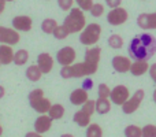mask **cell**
Listing matches in <instances>:
<instances>
[{
	"mask_svg": "<svg viewBox=\"0 0 156 137\" xmlns=\"http://www.w3.org/2000/svg\"><path fill=\"white\" fill-rule=\"evenodd\" d=\"M52 121H54V119H52L49 115H44V114H41V115L34 121V132L40 133V135L47 133L49 129H51Z\"/></svg>",
	"mask_w": 156,
	"mask_h": 137,
	"instance_id": "cell-15",
	"label": "cell"
},
{
	"mask_svg": "<svg viewBox=\"0 0 156 137\" xmlns=\"http://www.w3.org/2000/svg\"><path fill=\"white\" fill-rule=\"evenodd\" d=\"M88 99H89V93H88V91L83 88L74 89L70 93V102H71V104H74V106H82Z\"/></svg>",
	"mask_w": 156,
	"mask_h": 137,
	"instance_id": "cell-17",
	"label": "cell"
},
{
	"mask_svg": "<svg viewBox=\"0 0 156 137\" xmlns=\"http://www.w3.org/2000/svg\"><path fill=\"white\" fill-rule=\"evenodd\" d=\"M132 60L127 56H122V55H116V56L112 58V67L115 71L118 73H126L130 71V67H132Z\"/></svg>",
	"mask_w": 156,
	"mask_h": 137,
	"instance_id": "cell-13",
	"label": "cell"
},
{
	"mask_svg": "<svg viewBox=\"0 0 156 137\" xmlns=\"http://www.w3.org/2000/svg\"><path fill=\"white\" fill-rule=\"evenodd\" d=\"M81 110L83 111V113H86L88 115H93V113L96 111V100H86L85 103L82 104V108Z\"/></svg>",
	"mask_w": 156,
	"mask_h": 137,
	"instance_id": "cell-30",
	"label": "cell"
},
{
	"mask_svg": "<svg viewBox=\"0 0 156 137\" xmlns=\"http://www.w3.org/2000/svg\"><path fill=\"white\" fill-rule=\"evenodd\" d=\"M149 75H151V78L155 81V84H156V63H154V65H151L149 66Z\"/></svg>",
	"mask_w": 156,
	"mask_h": 137,
	"instance_id": "cell-37",
	"label": "cell"
},
{
	"mask_svg": "<svg viewBox=\"0 0 156 137\" xmlns=\"http://www.w3.org/2000/svg\"><path fill=\"white\" fill-rule=\"evenodd\" d=\"M60 137H74V136L71 135V133H65V135H62Z\"/></svg>",
	"mask_w": 156,
	"mask_h": 137,
	"instance_id": "cell-42",
	"label": "cell"
},
{
	"mask_svg": "<svg viewBox=\"0 0 156 137\" xmlns=\"http://www.w3.org/2000/svg\"><path fill=\"white\" fill-rule=\"evenodd\" d=\"M29 60V52L26 49H18V51L14 54V62L16 66H23L27 63Z\"/></svg>",
	"mask_w": 156,
	"mask_h": 137,
	"instance_id": "cell-23",
	"label": "cell"
},
{
	"mask_svg": "<svg viewBox=\"0 0 156 137\" xmlns=\"http://www.w3.org/2000/svg\"><path fill=\"white\" fill-rule=\"evenodd\" d=\"M122 3V0H105V4L108 5L110 8H115V7H119Z\"/></svg>",
	"mask_w": 156,
	"mask_h": 137,
	"instance_id": "cell-36",
	"label": "cell"
},
{
	"mask_svg": "<svg viewBox=\"0 0 156 137\" xmlns=\"http://www.w3.org/2000/svg\"><path fill=\"white\" fill-rule=\"evenodd\" d=\"M137 25L141 29H156V13H143L138 15Z\"/></svg>",
	"mask_w": 156,
	"mask_h": 137,
	"instance_id": "cell-11",
	"label": "cell"
},
{
	"mask_svg": "<svg viewBox=\"0 0 156 137\" xmlns=\"http://www.w3.org/2000/svg\"><path fill=\"white\" fill-rule=\"evenodd\" d=\"M52 34H54L55 38H58V40H65V38H67V36L70 34V33H69V30L65 27V25H58Z\"/></svg>",
	"mask_w": 156,
	"mask_h": 137,
	"instance_id": "cell-29",
	"label": "cell"
},
{
	"mask_svg": "<svg viewBox=\"0 0 156 137\" xmlns=\"http://www.w3.org/2000/svg\"><path fill=\"white\" fill-rule=\"evenodd\" d=\"M101 36V26L99 23H89L80 33V43L86 47H93Z\"/></svg>",
	"mask_w": 156,
	"mask_h": 137,
	"instance_id": "cell-5",
	"label": "cell"
},
{
	"mask_svg": "<svg viewBox=\"0 0 156 137\" xmlns=\"http://www.w3.org/2000/svg\"><path fill=\"white\" fill-rule=\"evenodd\" d=\"M129 18V14L125 8L122 7H115L111 8V11L107 14V22L112 26H119V25H123L125 22Z\"/></svg>",
	"mask_w": 156,
	"mask_h": 137,
	"instance_id": "cell-8",
	"label": "cell"
},
{
	"mask_svg": "<svg viewBox=\"0 0 156 137\" xmlns=\"http://www.w3.org/2000/svg\"><path fill=\"white\" fill-rule=\"evenodd\" d=\"M125 136L126 137H143V129L136 125H129L125 128Z\"/></svg>",
	"mask_w": 156,
	"mask_h": 137,
	"instance_id": "cell-27",
	"label": "cell"
},
{
	"mask_svg": "<svg viewBox=\"0 0 156 137\" xmlns=\"http://www.w3.org/2000/svg\"><path fill=\"white\" fill-rule=\"evenodd\" d=\"M41 75H43V71L40 70L38 65H30L29 67L26 69V78L32 82H37L40 81Z\"/></svg>",
	"mask_w": 156,
	"mask_h": 137,
	"instance_id": "cell-21",
	"label": "cell"
},
{
	"mask_svg": "<svg viewBox=\"0 0 156 137\" xmlns=\"http://www.w3.org/2000/svg\"><path fill=\"white\" fill-rule=\"evenodd\" d=\"M127 51L133 60H148L156 54V38L149 33L137 34L132 38Z\"/></svg>",
	"mask_w": 156,
	"mask_h": 137,
	"instance_id": "cell-1",
	"label": "cell"
},
{
	"mask_svg": "<svg viewBox=\"0 0 156 137\" xmlns=\"http://www.w3.org/2000/svg\"><path fill=\"white\" fill-rule=\"evenodd\" d=\"M65 27L69 30L70 34H74V33H81L83 30V27L86 26V16L83 14V11L81 8H71L69 11V15L65 18V22H63Z\"/></svg>",
	"mask_w": 156,
	"mask_h": 137,
	"instance_id": "cell-3",
	"label": "cell"
},
{
	"mask_svg": "<svg viewBox=\"0 0 156 137\" xmlns=\"http://www.w3.org/2000/svg\"><path fill=\"white\" fill-rule=\"evenodd\" d=\"M144 95H145V93H144L143 89H137V91L133 93V96H130L129 99H127L126 102L122 104V111H123L125 114L136 113V111L138 110V107H140L141 102H143Z\"/></svg>",
	"mask_w": 156,
	"mask_h": 137,
	"instance_id": "cell-6",
	"label": "cell"
},
{
	"mask_svg": "<svg viewBox=\"0 0 156 137\" xmlns=\"http://www.w3.org/2000/svg\"><path fill=\"white\" fill-rule=\"evenodd\" d=\"M154 102L156 103V89H155V91H154Z\"/></svg>",
	"mask_w": 156,
	"mask_h": 137,
	"instance_id": "cell-43",
	"label": "cell"
},
{
	"mask_svg": "<svg viewBox=\"0 0 156 137\" xmlns=\"http://www.w3.org/2000/svg\"><path fill=\"white\" fill-rule=\"evenodd\" d=\"M48 115L51 117L54 121H58V119H60L63 115H65V107H63L62 104H59V103L52 104L51 108H49V111H48Z\"/></svg>",
	"mask_w": 156,
	"mask_h": 137,
	"instance_id": "cell-24",
	"label": "cell"
},
{
	"mask_svg": "<svg viewBox=\"0 0 156 137\" xmlns=\"http://www.w3.org/2000/svg\"><path fill=\"white\" fill-rule=\"evenodd\" d=\"M8 2H14V0H7V3H8Z\"/></svg>",
	"mask_w": 156,
	"mask_h": 137,
	"instance_id": "cell-45",
	"label": "cell"
},
{
	"mask_svg": "<svg viewBox=\"0 0 156 137\" xmlns=\"http://www.w3.org/2000/svg\"><path fill=\"white\" fill-rule=\"evenodd\" d=\"M97 95H99V97H103V99H110L111 89L108 88L107 84H100L97 86Z\"/></svg>",
	"mask_w": 156,
	"mask_h": 137,
	"instance_id": "cell-31",
	"label": "cell"
},
{
	"mask_svg": "<svg viewBox=\"0 0 156 137\" xmlns=\"http://www.w3.org/2000/svg\"><path fill=\"white\" fill-rule=\"evenodd\" d=\"M19 32L15 30L14 27H5L0 26V43L8 44V45H15L19 43Z\"/></svg>",
	"mask_w": 156,
	"mask_h": 137,
	"instance_id": "cell-9",
	"label": "cell"
},
{
	"mask_svg": "<svg viewBox=\"0 0 156 137\" xmlns=\"http://www.w3.org/2000/svg\"><path fill=\"white\" fill-rule=\"evenodd\" d=\"M2 135H3V126L0 125V136H2Z\"/></svg>",
	"mask_w": 156,
	"mask_h": 137,
	"instance_id": "cell-44",
	"label": "cell"
},
{
	"mask_svg": "<svg viewBox=\"0 0 156 137\" xmlns=\"http://www.w3.org/2000/svg\"><path fill=\"white\" fill-rule=\"evenodd\" d=\"M76 0H58V5L60 7V10L63 11H70L74 5Z\"/></svg>",
	"mask_w": 156,
	"mask_h": 137,
	"instance_id": "cell-35",
	"label": "cell"
},
{
	"mask_svg": "<svg viewBox=\"0 0 156 137\" xmlns=\"http://www.w3.org/2000/svg\"><path fill=\"white\" fill-rule=\"evenodd\" d=\"M149 70L148 60H134L132 63V67H130V73L136 77H140V75L145 74Z\"/></svg>",
	"mask_w": 156,
	"mask_h": 137,
	"instance_id": "cell-19",
	"label": "cell"
},
{
	"mask_svg": "<svg viewBox=\"0 0 156 137\" xmlns=\"http://www.w3.org/2000/svg\"><path fill=\"white\" fill-rule=\"evenodd\" d=\"M82 88H83V89H86V91L92 89V88H93V81L89 80V78H86V80L83 81V86H82Z\"/></svg>",
	"mask_w": 156,
	"mask_h": 137,
	"instance_id": "cell-38",
	"label": "cell"
},
{
	"mask_svg": "<svg viewBox=\"0 0 156 137\" xmlns=\"http://www.w3.org/2000/svg\"><path fill=\"white\" fill-rule=\"evenodd\" d=\"M108 45L112 49H119L123 47V38L119 34H111L108 38Z\"/></svg>",
	"mask_w": 156,
	"mask_h": 137,
	"instance_id": "cell-28",
	"label": "cell"
},
{
	"mask_svg": "<svg viewBox=\"0 0 156 137\" xmlns=\"http://www.w3.org/2000/svg\"><path fill=\"white\" fill-rule=\"evenodd\" d=\"M97 71V67H93L89 63H86L85 60L81 63H73L70 66H62L60 70V77L69 80V78H82L92 75Z\"/></svg>",
	"mask_w": 156,
	"mask_h": 137,
	"instance_id": "cell-2",
	"label": "cell"
},
{
	"mask_svg": "<svg viewBox=\"0 0 156 137\" xmlns=\"http://www.w3.org/2000/svg\"><path fill=\"white\" fill-rule=\"evenodd\" d=\"M76 3L78 5V8H81L83 13H85V11H90L92 5L94 4L93 0H76Z\"/></svg>",
	"mask_w": 156,
	"mask_h": 137,
	"instance_id": "cell-33",
	"label": "cell"
},
{
	"mask_svg": "<svg viewBox=\"0 0 156 137\" xmlns=\"http://www.w3.org/2000/svg\"><path fill=\"white\" fill-rule=\"evenodd\" d=\"M25 137H43V135H40L37 132H29V133H26Z\"/></svg>",
	"mask_w": 156,
	"mask_h": 137,
	"instance_id": "cell-40",
	"label": "cell"
},
{
	"mask_svg": "<svg viewBox=\"0 0 156 137\" xmlns=\"http://www.w3.org/2000/svg\"><path fill=\"white\" fill-rule=\"evenodd\" d=\"M4 95H5V89H4V86L0 85V99H3V97H4Z\"/></svg>",
	"mask_w": 156,
	"mask_h": 137,
	"instance_id": "cell-41",
	"label": "cell"
},
{
	"mask_svg": "<svg viewBox=\"0 0 156 137\" xmlns=\"http://www.w3.org/2000/svg\"><path fill=\"white\" fill-rule=\"evenodd\" d=\"M100 58H101V48H99V47H90L89 49H86L83 60L86 63H89L90 66H93V67L99 69Z\"/></svg>",
	"mask_w": 156,
	"mask_h": 137,
	"instance_id": "cell-16",
	"label": "cell"
},
{
	"mask_svg": "<svg viewBox=\"0 0 156 137\" xmlns=\"http://www.w3.org/2000/svg\"><path fill=\"white\" fill-rule=\"evenodd\" d=\"M110 110H111L110 99H103V97H99V99L96 100V113L97 114L104 115V114L110 113Z\"/></svg>",
	"mask_w": 156,
	"mask_h": 137,
	"instance_id": "cell-22",
	"label": "cell"
},
{
	"mask_svg": "<svg viewBox=\"0 0 156 137\" xmlns=\"http://www.w3.org/2000/svg\"><path fill=\"white\" fill-rule=\"evenodd\" d=\"M89 13L92 14V16H94V18H99V16H101L103 14H104V5L100 4V3H94L93 5H92L90 11Z\"/></svg>",
	"mask_w": 156,
	"mask_h": 137,
	"instance_id": "cell-32",
	"label": "cell"
},
{
	"mask_svg": "<svg viewBox=\"0 0 156 137\" xmlns=\"http://www.w3.org/2000/svg\"><path fill=\"white\" fill-rule=\"evenodd\" d=\"M14 49L12 45L8 44H2L0 45V63L2 65H10L14 62Z\"/></svg>",
	"mask_w": 156,
	"mask_h": 137,
	"instance_id": "cell-18",
	"label": "cell"
},
{
	"mask_svg": "<svg viewBox=\"0 0 156 137\" xmlns=\"http://www.w3.org/2000/svg\"><path fill=\"white\" fill-rule=\"evenodd\" d=\"M73 121L76 122L78 126H81V128H88L89 125H90V115H88V114L83 113L82 110H80V111H77V113L74 114Z\"/></svg>",
	"mask_w": 156,
	"mask_h": 137,
	"instance_id": "cell-20",
	"label": "cell"
},
{
	"mask_svg": "<svg viewBox=\"0 0 156 137\" xmlns=\"http://www.w3.org/2000/svg\"><path fill=\"white\" fill-rule=\"evenodd\" d=\"M33 26V21L27 15H16L12 19V27L18 32H29Z\"/></svg>",
	"mask_w": 156,
	"mask_h": 137,
	"instance_id": "cell-12",
	"label": "cell"
},
{
	"mask_svg": "<svg viewBox=\"0 0 156 137\" xmlns=\"http://www.w3.org/2000/svg\"><path fill=\"white\" fill-rule=\"evenodd\" d=\"M29 103L32 106V108L34 111H37L38 114H48L49 108H51V102L44 96V91L40 88H36L27 95Z\"/></svg>",
	"mask_w": 156,
	"mask_h": 137,
	"instance_id": "cell-4",
	"label": "cell"
},
{
	"mask_svg": "<svg viewBox=\"0 0 156 137\" xmlns=\"http://www.w3.org/2000/svg\"><path fill=\"white\" fill-rule=\"evenodd\" d=\"M37 65L43 74H48L54 69V58L48 54V52H43L37 56Z\"/></svg>",
	"mask_w": 156,
	"mask_h": 137,
	"instance_id": "cell-14",
	"label": "cell"
},
{
	"mask_svg": "<svg viewBox=\"0 0 156 137\" xmlns=\"http://www.w3.org/2000/svg\"><path fill=\"white\" fill-rule=\"evenodd\" d=\"M86 137H103V129L100 125L90 124L86 128Z\"/></svg>",
	"mask_w": 156,
	"mask_h": 137,
	"instance_id": "cell-26",
	"label": "cell"
},
{
	"mask_svg": "<svg viewBox=\"0 0 156 137\" xmlns=\"http://www.w3.org/2000/svg\"><path fill=\"white\" fill-rule=\"evenodd\" d=\"M130 97V92L127 89V86L125 85H116L114 89H111V95H110V99L114 104H118L122 106L127 99Z\"/></svg>",
	"mask_w": 156,
	"mask_h": 137,
	"instance_id": "cell-10",
	"label": "cell"
},
{
	"mask_svg": "<svg viewBox=\"0 0 156 137\" xmlns=\"http://www.w3.org/2000/svg\"><path fill=\"white\" fill-rule=\"evenodd\" d=\"M76 58H77V52L73 47L66 45L63 48H60L56 52V60L60 66H70L73 63H76Z\"/></svg>",
	"mask_w": 156,
	"mask_h": 137,
	"instance_id": "cell-7",
	"label": "cell"
},
{
	"mask_svg": "<svg viewBox=\"0 0 156 137\" xmlns=\"http://www.w3.org/2000/svg\"><path fill=\"white\" fill-rule=\"evenodd\" d=\"M0 66H2V63H0Z\"/></svg>",
	"mask_w": 156,
	"mask_h": 137,
	"instance_id": "cell-46",
	"label": "cell"
},
{
	"mask_svg": "<svg viewBox=\"0 0 156 137\" xmlns=\"http://www.w3.org/2000/svg\"><path fill=\"white\" fill-rule=\"evenodd\" d=\"M143 137H156V126L155 125H147L143 128Z\"/></svg>",
	"mask_w": 156,
	"mask_h": 137,
	"instance_id": "cell-34",
	"label": "cell"
},
{
	"mask_svg": "<svg viewBox=\"0 0 156 137\" xmlns=\"http://www.w3.org/2000/svg\"><path fill=\"white\" fill-rule=\"evenodd\" d=\"M5 4H7V0H0V15H2L3 11H4Z\"/></svg>",
	"mask_w": 156,
	"mask_h": 137,
	"instance_id": "cell-39",
	"label": "cell"
},
{
	"mask_svg": "<svg viewBox=\"0 0 156 137\" xmlns=\"http://www.w3.org/2000/svg\"><path fill=\"white\" fill-rule=\"evenodd\" d=\"M56 26H58V22H56V19H54V18H47L41 22V30H43L45 34H52L54 30L56 29Z\"/></svg>",
	"mask_w": 156,
	"mask_h": 137,
	"instance_id": "cell-25",
	"label": "cell"
}]
</instances>
